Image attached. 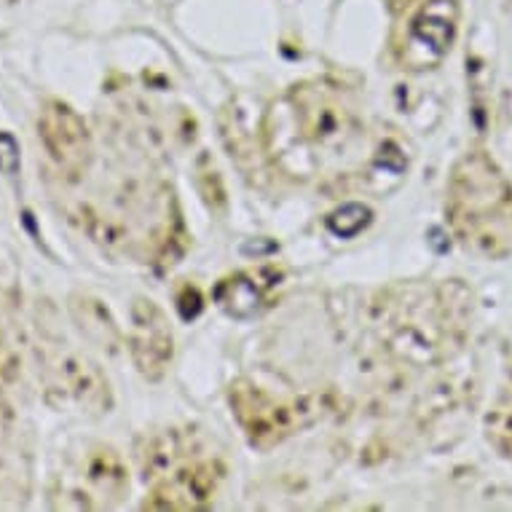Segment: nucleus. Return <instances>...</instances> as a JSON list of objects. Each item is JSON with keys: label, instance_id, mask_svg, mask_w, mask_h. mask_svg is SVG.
Here are the masks:
<instances>
[{"label": "nucleus", "instance_id": "obj_1", "mask_svg": "<svg viewBox=\"0 0 512 512\" xmlns=\"http://www.w3.org/2000/svg\"><path fill=\"white\" fill-rule=\"evenodd\" d=\"M41 135L51 156L65 169H78L86 161V153H89L86 126L76 110H70L68 105L49 102L41 118Z\"/></svg>", "mask_w": 512, "mask_h": 512}, {"label": "nucleus", "instance_id": "obj_2", "mask_svg": "<svg viewBox=\"0 0 512 512\" xmlns=\"http://www.w3.org/2000/svg\"><path fill=\"white\" fill-rule=\"evenodd\" d=\"M456 6L454 0H429L427 6L416 14L411 25V41H408V62L416 57V51H424L421 68L429 65V59L437 62L448 51V43L454 38Z\"/></svg>", "mask_w": 512, "mask_h": 512}, {"label": "nucleus", "instance_id": "obj_3", "mask_svg": "<svg viewBox=\"0 0 512 512\" xmlns=\"http://www.w3.org/2000/svg\"><path fill=\"white\" fill-rule=\"evenodd\" d=\"M137 333L132 341V352L145 376H159L164 365L172 357V336H169L167 322L161 317L159 309H153L151 303H137L135 309Z\"/></svg>", "mask_w": 512, "mask_h": 512}, {"label": "nucleus", "instance_id": "obj_4", "mask_svg": "<svg viewBox=\"0 0 512 512\" xmlns=\"http://www.w3.org/2000/svg\"><path fill=\"white\" fill-rule=\"evenodd\" d=\"M269 274H274V269L250 271V274H236V277L223 279V282L215 287V301L220 303V309L226 311L228 317H252L255 311L261 309L263 298H266V290L277 282V279L266 282Z\"/></svg>", "mask_w": 512, "mask_h": 512}, {"label": "nucleus", "instance_id": "obj_5", "mask_svg": "<svg viewBox=\"0 0 512 512\" xmlns=\"http://www.w3.org/2000/svg\"><path fill=\"white\" fill-rule=\"evenodd\" d=\"M370 218H373L370 207H365V204H357V202H349V204H341V207H338V210L330 215L328 228L336 236H341V239H352V236H357L362 228L368 226Z\"/></svg>", "mask_w": 512, "mask_h": 512}, {"label": "nucleus", "instance_id": "obj_6", "mask_svg": "<svg viewBox=\"0 0 512 512\" xmlns=\"http://www.w3.org/2000/svg\"><path fill=\"white\" fill-rule=\"evenodd\" d=\"M19 167H22V151H19L17 137L0 132V175L17 177Z\"/></svg>", "mask_w": 512, "mask_h": 512}, {"label": "nucleus", "instance_id": "obj_7", "mask_svg": "<svg viewBox=\"0 0 512 512\" xmlns=\"http://www.w3.org/2000/svg\"><path fill=\"white\" fill-rule=\"evenodd\" d=\"M199 311H202V298L194 287H185L183 295H180V314H183V319H194Z\"/></svg>", "mask_w": 512, "mask_h": 512}, {"label": "nucleus", "instance_id": "obj_8", "mask_svg": "<svg viewBox=\"0 0 512 512\" xmlns=\"http://www.w3.org/2000/svg\"><path fill=\"white\" fill-rule=\"evenodd\" d=\"M271 250H277V244L274 242H247L242 247V252H247V255H261V252H271Z\"/></svg>", "mask_w": 512, "mask_h": 512}, {"label": "nucleus", "instance_id": "obj_9", "mask_svg": "<svg viewBox=\"0 0 512 512\" xmlns=\"http://www.w3.org/2000/svg\"><path fill=\"white\" fill-rule=\"evenodd\" d=\"M429 236H432V244H435L437 252L448 250V244L440 242V239H443V231H440V228H432V231H429Z\"/></svg>", "mask_w": 512, "mask_h": 512}]
</instances>
